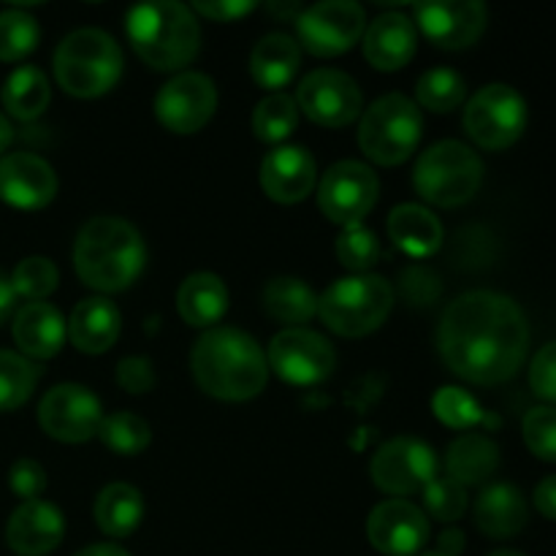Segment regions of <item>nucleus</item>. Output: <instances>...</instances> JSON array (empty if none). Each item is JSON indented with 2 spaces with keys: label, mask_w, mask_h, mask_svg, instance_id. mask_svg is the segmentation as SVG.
Here are the masks:
<instances>
[{
  "label": "nucleus",
  "mask_w": 556,
  "mask_h": 556,
  "mask_svg": "<svg viewBox=\"0 0 556 556\" xmlns=\"http://www.w3.org/2000/svg\"><path fill=\"white\" fill-rule=\"evenodd\" d=\"M527 521H530V508L525 494L510 483H492L476 500V527L494 541L516 538Z\"/></svg>",
  "instance_id": "obj_25"
},
{
  "label": "nucleus",
  "mask_w": 556,
  "mask_h": 556,
  "mask_svg": "<svg viewBox=\"0 0 556 556\" xmlns=\"http://www.w3.org/2000/svg\"><path fill=\"white\" fill-rule=\"evenodd\" d=\"M65 519L52 503L30 500L11 514L5 543L16 556H47L63 543Z\"/></svg>",
  "instance_id": "obj_21"
},
{
  "label": "nucleus",
  "mask_w": 556,
  "mask_h": 556,
  "mask_svg": "<svg viewBox=\"0 0 556 556\" xmlns=\"http://www.w3.org/2000/svg\"><path fill=\"white\" fill-rule=\"evenodd\" d=\"M54 79L74 98H101L123 76V49L98 27L68 33L54 49Z\"/></svg>",
  "instance_id": "obj_5"
},
{
  "label": "nucleus",
  "mask_w": 556,
  "mask_h": 556,
  "mask_svg": "<svg viewBox=\"0 0 556 556\" xmlns=\"http://www.w3.org/2000/svg\"><path fill=\"white\" fill-rule=\"evenodd\" d=\"M293 101L299 112L324 128H345L356 123L364 112V96L356 79L337 68H318L304 76Z\"/></svg>",
  "instance_id": "obj_14"
},
{
  "label": "nucleus",
  "mask_w": 556,
  "mask_h": 556,
  "mask_svg": "<svg viewBox=\"0 0 556 556\" xmlns=\"http://www.w3.org/2000/svg\"><path fill=\"white\" fill-rule=\"evenodd\" d=\"M424 136V114L402 92L378 98L358 123V147L378 166H400L416 152Z\"/></svg>",
  "instance_id": "obj_8"
},
{
  "label": "nucleus",
  "mask_w": 556,
  "mask_h": 556,
  "mask_svg": "<svg viewBox=\"0 0 556 556\" xmlns=\"http://www.w3.org/2000/svg\"><path fill=\"white\" fill-rule=\"evenodd\" d=\"M421 556H443L440 552H429V554H421Z\"/></svg>",
  "instance_id": "obj_53"
},
{
  "label": "nucleus",
  "mask_w": 556,
  "mask_h": 556,
  "mask_svg": "<svg viewBox=\"0 0 556 556\" xmlns=\"http://www.w3.org/2000/svg\"><path fill=\"white\" fill-rule=\"evenodd\" d=\"M190 372L204 394L220 402H248L266 389L269 362L248 331L215 326L195 340Z\"/></svg>",
  "instance_id": "obj_2"
},
{
  "label": "nucleus",
  "mask_w": 556,
  "mask_h": 556,
  "mask_svg": "<svg viewBox=\"0 0 556 556\" xmlns=\"http://www.w3.org/2000/svg\"><path fill=\"white\" fill-rule=\"evenodd\" d=\"M302 68V47L286 33H269L250 52V76L269 92H282Z\"/></svg>",
  "instance_id": "obj_26"
},
{
  "label": "nucleus",
  "mask_w": 556,
  "mask_h": 556,
  "mask_svg": "<svg viewBox=\"0 0 556 556\" xmlns=\"http://www.w3.org/2000/svg\"><path fill=\"white\" fill-rule=\"evenodd\" d=\"M177 309L182 320L195 329H215L228 313V288L212 271H195L185 277L177 291Z\"/></svg>",
  "instance_id": "obj_28"
},
{
  "label": "nucleus",
  "mask_w": 556,
  "mask_h": 556,
  "mask_svg": "<svg viewBox=\"0 0 556 556\" xmlns=\"http://www.w3.org/2000/svg\"><path fill=\"white\" fill-rule=\"evenodd\" d=\"M527 128V101L510 85L481 87L465 106V130L483 150H508Z\"/></svg>",
  "instance_id": "obj_9"
},
{
  "label": "nucleus",
  "mask_w": 556,
  "mask_h": 556,
  "mask_svg": "<svg viewBox=\"0 0 556 556\" xmlns=\"http://www.w3.org/2000/svg\"><path fill=\"white\" fill-rule=\"evenodd\" d=\"M125 36L141 63L152 71H179L201 49V27L190 5L177 0L139 3L125 16Z\"/></svg>",
  "instance_id": "obj_4"
},
{
  "label": "nucleus",
  "mask_w": 556,
  "mask_h": 556,
  "mask_svg": "<svg viewBox=\"0 0 556 556\" xmlns=\"http://www.w3.org/2000/svg\"><path fill=\"white\" fill-rule=\"evenodd\" d=\"M389 239L410 258H429L443 244V223L421 204H400L389 215Z\"/></svg>",
  "instance_id": "obj_27"
},
{
  "label": "nucleus",
  "mask_w": 556,
  "mask_h": 556,
  "mask_svg": "<svg viewBox=\"0 0 556 556\" xmlns=\"http://www.w3.org/2000/svg\"><path fill=\"white\" fill-rule=\"evenodd\" d=\"M416 98L418 109H427L432 114H448L465 103L467 85L454 68H432L418 79Z\"/></svg>",
  "instance_id": "obj_36"
},
{
  "label": "nucleus",
  "mask_w": 556,
  "mask_h": 556,
  "mask_svg": "<svg viewBox=\"0 0 556 556\" xmlns=\"http://www.w3.org/2000/svg\"><path fill=\"white\" fill-rule=\"evenodd\" d=\"M60 271L43 255H30V258L20 261L11 275V286H14L16 296L27 299V302H43L49 293L58 291Z\"/></svg>",
  "instance_id": "obj_39"
},
{
  "label": "nucleus",
  "mask_w": 556,
  "mask_h": 556,
  "mask_svg": "<svg viewBox=\"0 0 556 556\" xmlns=\"http://www.w3.org/2000/svg\"><path fill=\"white\" fill-rule=\"evenodd\" d=\"M378 195L380 179L367 163L340 161L320 179L318 206L337 226H362L378 204Z\"/></svg>",
  "instance_id": "obj_12"
},
{
  "label": "nucleus",
  "mask_w": 556,
  "mask_h": 556,
  "mask_svg": "<svg viewBox=\"0 0 556 556\" xmlns=\"http://www.w3.org/2000/svg\"><path fill=\"white\" fill-rule=\"evenodd\" d=\"M117 386L128 394L141 396L155 389V369L144 356H128L117 364Z\"/></svg>",
  "instance_id": "obj_45"
},
{
  "label": "nucleus",
  "mask_w": 556,
  "mask_h": 556,
  "mask_svg": "<svg viewBox=\"0 0 556 556\" xmlns=\"http://www.w3.org/2000/svg\"><path fill=\"white\" fill-rule=\"evenodd\" d=\"M119 331H123V315L117 304L106 296L85 299L71 313L68 337L76 351L87 356H101L109 348H114Z\"/></svg>",
  "instance_id": "obj_24"
},
{
  "label": "nucleus",
  "mask_w": 556,
  "mask_h": 556,
  "mask_svg": "<svg viewBox=\"0 0 556 556\" xmlns=\"http://www.w3.org/2000/svg\"><path fill=\"white\" fill-rule=\"evenodd\" d=\"M41 380V367L22 353L0 351V413L25 405Z\"/></svg>",
  "instance_id": "obj_33"
},
{
  "label": "nucleus",
  "mask_w": 556,
  "mask_h": 556,
  "mask_svg": "<svg viewBox=\"0 0 556 556\" xmlns=\"http://www.w3.org/2000/svg\"><path fill=\"white\" fill-rule=\"evenodd\" d=\"M41 41V27L27 11L9 9L0 11V60L3 63H16L36 52Z\"/></svg>",
  "instance_id": "obj_37"
},
{
  "label": "nucleus",
  "mask_w": 556,
  "mask_h": 556,
  "mask_svg": "<svg viewBox=\"0 0 556 556\" xmlns=\"http://www.w3.org/2000/svg\"><path fill=\"white\" fill-rule=\"evenodd\" d=\"M500 448L486 434H462L448 445L445 470L459 486H481L497 472Z\"/></svg>",
  "instance_id": "obj_29"
},
{
  "label": "nucleus",
  "mask_w": 556,
  "mask_h": 556,
  "mask_svg": "<svg viewBox=\"0 0 556 556\" xmlns=\"http://www.w3.org/2000/svg\"><path fill=\"white\" fill-rule=\"evenodd\" d=\"M418 47L416 22L402 11H386L378 20L367 22L364 30V58L372 68L400 71L413 60Z\"/></svg>",
  "instance_id": "obj_22"
},
{
  "label": "nucleus",
  "mask_w": 556,
  "mask_h": 556,
  "mask_svg": "<svg viewBox=\"0 0 556 556\" xmlns=\"http://www.w3.org/2000/svg\"><path fill=\"white\" fill-rule=\"evenodd\" d=\"M74 556H130V554L125 552L123 546H117V543H96V546L81 548V552Z\"/></svg>",
  "instance_id": "obj_50"
},
{
  "label": "nucleus",
  "mask_w": 556,
  "mask_h": 556,
  "mask_svg": "<svg viewBox=\"0 0 556 556\" xmlns=\"http://www.w3.org/2000/svg\"><path fill=\"white\" fill-rule=\"evenodd\" d=\"M424 508L434 521L454 525L467 514V489L451 481V478H434L424 489Z\"/></svg>",
  "instance_id": "obj_41"
},
{
  "label": "nucleus",
  "mask_w": 556,
  "mask_h": 556,
  "mask_svg": "<svg viewBox=\"0 0 556 556\" xmlns=\"http://www.w3.org/2000/svg\"><path fill=\"white\" fill-rule=\"evenodd\" d=\"M264 309L288 329H302L318 315V293L299 277H275L264 288Z\"/></svg>",
  "instance_id": "obj_31"
},
{
  "label": "nucleus",
  "mask_w": 556,
  "mask_h": 556,
  "mask_svg": "<svg viewBox=\"0 0 556 556\" xmlns=\"http://www.w3.org/2000/svg\"><path fill=\"white\" fill-rule=\"evenodd\" d=\"M269 369L291 386H318L334 372V345L313 329H282L271 337L266 353Z\"/></svg>",
  "instance_id": "obj_13"
},
{
  "label": "nucleus",
  "mask_w": 556,
  "mask_h": 556,
  "mask_svg": "<svg viewBox=\"0 0 556 556\" xmlns=\"http://www.w3.org/2000/svg\"><path fill=\"white\" fill-rule=\"evenodd\" d=\"M261 188L277 204H299L318 185V166L304 147H275L261 163Z\"/></svg>",
  "instance_id": "obj_20"
},
{
  "label": "nucleus",
  "mask_w": 556,
  "mask_h": 556,
  "mask_svg": "<svg viewBox=\"0 0 556 556\" xmlns=\"http://www.w3.org/2000/svg\"><path fill=\"white\" fill-rule=\"evenodd\" d=\"M299 47L315 58H337L356 47L367 30V14L353 0H324L296 16Z\"/></svg>",
  "instance_id": "obj_10"
},
{
  "label": "nucleus",
  "mask_w": 556,
  "mask_h": 556,
  "mask_svg": "<svg viewBox=\"0 0 556 556\" xmlns=\"http://www.w3.org/2000/svg\"><path fill=\"white\" fill-rule=\"evenodd\" d=\"M96 438H101V443L106 445L109 451H114V454L136 456L150 445L152 429L150 424L141 416H136V413L117 410L103 416Z\"/></svg>",
  "instance_id": "obj_35"
},
{
  "label": "nucleus",
  "mask_w": 556,
  "mask_h": 556,
  "mask_svg": "<svg viewBox=\"0 0 556 556\" xmlns=\"http://www.w3.org/2000/svg\"><path fill=\"white\" fill-rule=\"evenodd\" d=\"M58 174L43 157L11 152L0 157V201L14 210H43L58 195Z\"/></svg>",
  "instance_id": "obj_19"
},
{
  "label": "nucleus",
  "mask_w": 556,
  "mask_h": 556,
  "mask_svg": "<svg viewBox=\"0 0 556 556\" xmlns=\"http://www.w3.org/2000/svg\"><path fill=\"white\" fill-rule=\"evenodd\" d=\"M369 476L380 492L400 500L410 497V494L424 492L438 478V456L432 445L424 440L402 434L375 451Z\"/></svg>",
  "instance_id": "obj_11"
},
{
  "label": "nucleus",
  "mask_w": 556,
  "mask_h": 556,
  "mask_svg": "<svg viewBox=\"0 0 556 556\" xmlns=\"http://www.w3.org/2000/svg\"><path fill=\"white\" fill-rule=\"evenodd\" d=\"M489 556H525L521 552H510V548H503V552H494V554H489Z\"/></svg>",
  "instance_id": "obj_52"
},
{
  "label": "nucleus",
  "mask_w": 556,
  "mask_h": 556,
  "mask_svg": "<svg viewBox=\"0 0 556 556\" xmlns=\"http://www.w3.org/2000/svg\"><path fill=\"white\" fill-rule=\"evenodd\" d=\"M14 307H16V293H14V286H11V277H5L3 271H0V326L14 315Z\"/></svg>",
  "instance_id": "obj_48"
},
{
  "label": "nucleus",
  "mask_w": 556,
  "mask_h": 556,
  "mask_svg": "<svg viewBox=\"0 0 556 556\" xmlns=\"http://www.w3.org/2000/svg\"><path fill=\"white\" fill-rule=\"evenodd\" d=\"M367 538L386 556H416L429 541V519L410 500H386L369 514Z\"/></svg>",
  "instance_id": "obj_18"
},
{
  "label": "nucleus",
  "mask_w": 556,
  "mask_h": 556,
  "mask_svg": "<svg viewBox=\"0 0 556 556\" xmlns=\"http://www.w3.org/2000/svg\"><path fill=\"white\" fill-rule=\"evenodd\" d=\"M483 182V163L472 147L456 139L438 141L421 152L416 168H413V185L416 193L427 204L454 210L476 199Z\"/></svg>",
  "instance_id": "obj_7"
},
{
  "label": "nucleus",
  "mask_w": 556,
  "mask_h": 556,
  "mask_svg": "<svg viewBox=\"0 0 556 556\" xmlns=\"http://www.w3.org/2000/svg\"><path fill=\"white\" fill-rule=\"evenodd\" d=\"M438 552L443 556H459L462 552H465V532L456 530V527L445 530L443 535H440Z\"/></svg>",
  "instance_id": "obj_49"
},
{
  "label": "nucleus",
  "mask_w": 556,
  "mask_h": 556,
  "mask_svg": "<svg viewBox=\"0 0 556 556\" xmlns=\"http://www.w3.org/2000/svg\"><path fill=\"white\" fill-rule=\"evenodd\" d=\"M337 258L353 275H369L380 261V239L367 226H348L337 237Z\"/></svg>",
  "instance_id": "obj_38"
},
{
  "label": "nucleus",
  "mask_w": 556,
  "mask_h": 556,
  "mask_svg": "<svg viewBox=\"0 0 556 556\" xmlns=\"http://www.w3.org/2000/svg\"><path fill=\"white\" fill-rule=\"evenodd\" d=\"M535 508L541 510L546 519L556 521V476L543 478L535 489Z\"/></svg>",
  "instance_id": "obj_47"
},
{
  "label": "nucleus",
  "mask_w": 556,
  "mask_h": 556,
  "mask_svg": "<svg viewBox=\"0 0 556 556\" xmlns=\"http://www.w3.org/2000/svg\"><path fill=\"white\" fill-rule=\"evenodd\" d=\"M530 389L538 400L556 405V342L535 353L530 364Z\"/></svg>",
  "instance_id": "obj_43"
},
{
  "label": "nucleus",
  "mask_w": 556,
  "mask_h": 556,
  "mask_svg": "<svg viewBox=\"0 0 556 556\" xmlns=\"http://www.w3.org/2000/svg\"><path fill=\"white\" fill-rule=\"evenodd\" d=\"M525 443L541 462H556V407H532L521 424Z\"/></svg>",
  "instance_id": "obj_42"
},
{
  "label": "nucleus",
  "mask_w": 556,
  "mask_h": 556,
  "mask_svg": "<svg viewBox=\"0 0 556 556\" xmlns=\"http://www.w3.org/2000/svg\"><path fill=\"white\" fill-rule=\"evenodd\" d=\"M11 334H14L22 356L30 358V362H47L63 351L68 324L54 304L27 302L16 309Z\"/></svg>",
  "instance_id": "obj_23"
},
{
  "label": "nucleus",
  "mask_w": 556,
  "mask_h": 556,
  "mask_svg": "<svg viewBox=\"0 0 556 556\" xmlns=\"http://www.w3.org/2000/svg\"><path fill=\"white\" fill-rule=\"evenodd\" d=\"M101 421V402L87 386L79 383L54 386L38 405V424L49 438L60 443H87L98 434Z\"/></svg>",
  "instance_id": "obj_16"
},
{
  "label": "nucleus",
  "mask_w": 556,
  "mask_h": 556,
  "mask_svg": "<svg viewBox=\"0 0 556 556\" xmlns=\"http://www.w3.org/2000/svg\"><path fill=\"white\" fill-rule=\"evenodd\" d=\"M416 25L438 49L459 52L472 47L483 36L489 11L481 0H440V3H418L413 9Z\"/></svg>",
  "instance_id": "obj_17"
},
{
  "label": "nucleus",
  "mask_w": 556,
  "mask_h": 556,
  "mask_svg": "<svg viewBox=\"0 0 556 556\" xmlns=\"http://www.w3.org/2000/svg\"><path fill=\"white\" fill-rule=\"evenodd\" d=\"M299 106L293 96L286 92H271L258 106L253 109V134L264 144H277L286 141L296 130Z\"/></svg>",
  "instance_id": "obj_34"
},
{
  "label": "nucleus",
  "mask_w": 556,
  "mask_h": 556,
  "mask_svg": "<svg viewBox=\"0 0 556 556\" xmlns=\"http://www.w3.org/2000/svg\"><path fill=\"white\" fill-rule=\"evenodd\" d=\"M432 410L451 429H470L476 424L486 421V413L478 405L476 396L467 394L459 386H445V389H440L432 400Z\"/></svg>",
  "instance_id": "obj_40"
},
{
  "label": "nucleus",
  "mask_w": 556,
  "mask_h": 556,
  "mask_svg": "<svg viewBox=\"0 0 556 556\" xmlns=\"http://www.w3.org/2000/svg\"><path fill=\"white\" fill-rule=\"evenodd\" d=\"M217 109L215 81L199 71H185L168 79L155 96V117L166 130L179 136L199 134Z\"/></svg>",
  "instance_id": "obj_15"
},
{
  "label": "nucleus",
  "mask_w": 556,
  "mask_h": 556,
  "mask_svg": "<svg viewBox=\"0 0 556 556\" xmlns=\"http://www.w3.org/2000/svg\"><path fill=\"white\" fill-rule=\"evenodd\" d=\"M438 351L445 367L467 383L500 386L525 364L530 324L505 293H462L440 318Z\"/></svg>",
  "instance_id": "obj_1"
},
{
  "label": "nucleus",
  "mask_w": 556,
  "mask_h": 556,
  "mask_svg": "<svg viewBox=\"0 0 556 556\" xmlns=\"http://www.w3.org/2000/svg\"><path fill=\"white\" fill-rule=\"evenodd\" d=\"M253 9L255 3H244V0H223V3H204V0H199V3L190 5L193 14L206 16L212 22H237L248 16Z\"/></svg>",
  "instance_id": "obj_46"
},
{
  "label": "nucleus",
  "mask_w": 556,
  "mask_h": 556,
  "mask_svg": "<svg viewBox=\"0 0 556 556\" xmlns=\"http://www.w3.org/2000/svg\"><path fill=\"white\" fill-rule=\"evenodd\" d=\"M394 309V288L380 275H351L334 280L318 296V315L334 334L358 340L386 324Z\"/></svg>",
  "instance_id": "obj_6"
},
{
  "label": "nucleus",
  "mask_w": 556,
  "mask_h": 556,
  "mask_svg": "<svg viewBox=\"0 0 556 556\" xmlns=\"http://www.w3.org/2000/svg\"><path fill=\"white\" fill-rule=\"evenodd\" d=\"M0 101H3L5 112L22 123L38 119L52 101V87H49L47 74L36 65H20L3 81Z\"/></svg>",
  "instance_id": "obj_32"
},
{
  "label": "nucleus",
  "mask_w": 556,
  "mask_h": 556,
  "mask_svg": "<svg viewBox=\"0 0 556 556\" xmlns=\"http://www.w3.org/2000/svg\"><path fill=\"white\" fill-rule=\"evenodd\" d=\"M96 525L109 538H128L144 519V497L130 483H109L96 500Z\"/></svg>",
  "instance_id": "obj_30"
},
{
  "label": "nucleus",
  "mask_w": 556,
  "mask_h": 556,
  "mask_svg": "<svg viewBox=\"0 0 556 556\" xmlns=\"http://www.w3.org/2000/svg\"><path fill=\"white\" fill-rule=\"evenodd\" d=\"M9 486L16 497L30 503V500L41 497L47 489V470L36 459H16L9 472Z\"/></svg>",
  "instance_id": "obj_44"
},
{
  "label": "nucleus",
  "mask_w": 556,
  "mask_h": 556,
  "mask_svg": "<svg viewBox=\"0 0 556 556\" xmlns=\"http://www.w3.org/2000/svg\"><path fill=\"white\" fill-rule=\"evenodd\" d=\"M11 141H14V128H11L9 119L0 114V157H5V150L11 147Z\"/></svg>",
  "instance_id": "obj_51"
},
{
  "label": "nucleus",
  "mask_w": 556,
  "mask_h": 556,
  "mask_svg": "<svg viewBox=\"0 0 556 556\" xmlns=\"http://www.w3.org/2000/svg\"><path fill=\"white\" fill-rule=\"evenodd\" d=\"M147 266V248L134 223L114 215L92 217L76 233L74 269L87 288L119 293L134 286Z\"/></svg>",
  "instance_id": "obj_3"
}]
</instances>
